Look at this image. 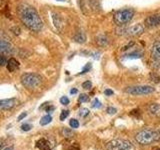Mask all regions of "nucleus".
Wrapping results in <instances>:
<instances>
[{"label": "nucleus", "instance_id": "nucleus-1", "mask_svg": "<svg viewBox=\"0 0 160 150\" xmlns=\"http://www.w3.org/2000/svg\"><path fill=\"white\" fill-rule=\"evenodd\" d=\"M18 14L22 23L30 30L38 32L42 29L43 22L34 7L25 3L20 4L18 6Z\"/></svg>", "mask_w": 160, "mask_h": 150}, {"label": "nucleus", "instance_id": "nucleus-2", "mask_svg": "<svg viewBox=\"0 0 160 150\" xmlns=\"http://www.w3.org/2000/svg\"><path fill=\"white\" fill-rule=\"evenodd\" d=\"M159 135L156 131L151 129H144L136 134V141L142 145H149L159 140Z\"/></svg>", "mask_w": 160, "mask_h": 150}, {"label": "nucleus", "instance_id": "nucleus-3", "mask_svg": "<svg viewBox=\"0 0 160 150\" xmlns=\"http://www.w3.org/2000/svg\"><path fill=\"white\" fill-rule=\"evenodd\" d=\"M20 79L22 85L27 89H36L42 83V77L37 73H25Z\"/></svg>", "mask_w": 160, "mask_h": 150}, {"label": "nucleus", "instance_id": "nucleus-4", "mask_svg": "<svg viewBox=\"0 0 160 150\" xmlns=\"http://www.w3.org/2000/svg\"><path fill=\"white\" fill-rule=\"evenodd\" d=\"M134 10L131 8L119 10L114 14V22L118 26H123V25L129 23L134 16Z\"/></svg>", "mask_w": 160, "mask_h": 150}, {"label": "nucleus", "instance_id": "nucleus-5", "mask_svg": "<svg viewBox=\"0 0 160 150\" xmlns=\"http://www.w3.org/2000/svg\"><path fill=\"white\" fill-rule=\"evenodd\" d=\"M106 149L107 150H135V147L128 140L115 139L106 144Z\"/></svg>", "mask_w": 160, "mask_h": 150}, {"label": "nucleus", "instance_id": "nucleus-6", "mask_svg": "<svg viewBox=\"0 0 160 150\" xmlns=\"http://www.w3.org/2000/svg\"><path fill=\"white\" fill-rule=\"evenodd\" d=\"M154 88L149 85H138V86L128 87L125 91L131 95H147L154 92Z\"/></svg>", "mask_w": 160, "mask_h": 150}, {"label": "nucleus", "instance_id": "nucleus-7", "mask_svg": "<svg viewBox=\"0 0 160 150\" xmlns=\"http://www.w3.org/2000/svg\"><path fill=\"white\" fill-rule=\"evenodd\" d=\"M151 59L154 68L160 69V41L154 42L151 47Z\"/></svg>", "mask_w": 160, "mask_h": 150}, {"label": "nucleus", "instance_id": "nucleus-8", "mask_svg": "<svg viewBox=\"0 0 160 150\" xmlns=\"http://www.w3.org/2000/svg\"><path fill=\"white\" fill-rule=\"evenodd\" d=\"M18 103V100L15 98L9 99H0V110H9L16 106Z\"/></svg>", "mask_w": 160, "mask_h": 150}, {"label": "nucleus", "instance_id": "nucleus-9", "mask_svg": "<svg viewBox=\"0 0 160 150\" xmlns=\"http://www.w3.org/2000/svg\"><path fill=\"white\" fill-rule=\"evenodd\" d=\"M146 27L152 28V27H157L160 26V14H154L148 16L144 21Z\"/></svg>", "mask_w": 160, "mask_h": 150}, {"label": "nucleus", "instance_id": "nucleus-10", "mask_svg": "<svg viewBox=\"0 0 160 150\" xmlns=\"http://www.w3.org/2000/svg\"><path fill=\"white\" fill-rule=\"evenodd\" d=\"M143 31H144V26L142 24H135L131 27L126 28L125 34L129 35V36H138V35L142 34Z\"/></svg>", "mask_w": 160, "mask_h": 150}, {"label": "nucleus", "instance_id": "nucleus-11", "mask_svg": "<svg viewBox=\"0 0 160 150\" xmlns=\"http://www.w3.org/2000/svg\"><path fill=\"white\" fill-rule=\"evenodd\" d=\"M36 146L39 150H51V145L47 139H40L37 141Z\"/></svg>", "mask_w": 160, "mask_h": 150}, {"label": "nucleus", "instance_id": "nucleus-12", "mask_svg": "<svg viewBox=\"0 0 160 150\" xmlns=\"http://www.w3.org/2000/svg\"><path fill=\"white\" fill-rule=\"evenodd\" d=\"M19 68V62L17 61L16 59L11 58L8 60V63H7V69L9 72H14L15 70Z\"/></svg>", "mask_w": 160, "mask_h": 150}, {"label": "nucleus", "instance_id": "nucleus-13", "mask_svg": "<svg viewBox=\"0 0 160 150\" xmlns=\"http://www.w3.org/2000/svg\"><path fill=\"white\" fill-rule=\"evenodd\" d=\"M148 109H149V112L151 113L152 115L160 118V104L153 103V104L150 105Z\"/></svg>", "mask_w": 160, "mask_h": 150}, {"label": "nucleus", "instance_id": "nucleus-14", "mask_svg": "<svg viewBox=\"0 0 160 150\" xmlns=\"http://www.w3.org/2000/svg\"><path fill=\"white\" fill-rule=\"evenodd\" d=\"M74 40L76 41L77 43H84L86 41V36H85L84 32L82 31H78L74 36Z\"/></svg>", "mask_w": 160, "mask_h": 150}, {"label": "nucleus", "instance_id": "nucleus-15", "mask_svg": "<svg viewBox=\"0 0 160 150\" xmlns=\"http://www.w3.org/2000/svg\"><path fill=\"white\" fill-rule=\"evenodd\" d=\"M96 42L99 46L104 47L108 44V39L105 35H99V36H97V38H96Z\"/></svg>", "mask_w": 160, "mask_h": 150}, {"label": "nucleus", "instance_id": "nucleus-16", "mask_svg": "<svg viewBox=\"0 0 160 150\" xmlns=\"http://www.w3.org/2000/svg\"><path fill=\"white\" fill-rule=\"evenodd\" d=\"M10 49H11V45L6 41L0 40V52H7L10 51Z\"/></svg>", "mask_w": 160, "mask_h": 150}, {"label": "nucleus", "instance_id": "nucleus-17", "mask_svg": "<svg viewBox=\"0 0 160 150\" xmlns=\"http://www.w3.org/2000/svg\"><path fill=\"white\" fill-rule=\"evenodd\" d=\"M143 56V53L142 52H139V51H135V52H131L127 55H125L124 58H128V59H137V58H141Z\"/></svg>", "mask_w": 160, "mask_h": 150}, {"label": "nucleus", "instance_id": "nucleus-18", "mask_svg": "<svg viewBox=\"0 0 160 150\" xmlns=\"http://www.w3.org/2000/svg\"><path fill=\"white\" fill-rule=\"evenodd\" d=\"M51 121H52V117L50 116V115H45V116H43L41 120H40V124H41L42 126H44V125H47Z\"/></svg>", "mask_w": 160, "mask_h": 150}, {"label": "nucleus", "instance_id": "nucleus-19", "mask_svg": "<svg viewBox=\"0 0 160 150\" xmlns=\"http://www.w3.org/2000/svg\"><path fill=\"white\" fill-rule=\"evenodd\" d=\"M150 80L154 83H159L160 82V77L156 72H151L150 73Z\"/></svg>", "mask_w": 160, "mask_h": 150}, {"label": "nucleus", "instance_id": "nucleus-20", "mask_svg": "<svg viewBox=\"0 0 160 150\" xmlns=\"http://www.w3.org/2000/svg\"><path fill=\"white\" fill-rule=\"evenodd\" d=\"M8 9L6 0H0V13H4Z\"/></svg>", "mask_w": 160, "mask_h": 150}, {"label": "nucleus", "instance_id": "nucleus-21", "mask_svg": "<svg viewBox=\"0 0 160 150\" xmlns=\"http://www.w3.org/2000/svg\"><path fill=\"white\" fill-rule=\"evenodd\" d=\"M53 21H54L55 26H56L58 29H61V28H60V26L62 25V22H61V20L59 19L58 15H56V14H54V15H53Z\"/></svg>", "mask_w": 160, "mask_h": 150}, {"label": "nucleus", "instance_id": "nucleus-22", "mask_svg": "<svg viewBox=\"0 0 160 150\" xmlns=\"http://www.w3.org/2000/svg\"><path fill=\"white\" fill-rule=\"evenodd\" d=\"M69 124H70V126H71V128H78L79 127V122L76 119H71Z\"/></svg>", "mask_w": 160, "mask_h": 150}, {"label": "nucleus", "instance_id": "nucleus-23", "mask_svg": "<svg viewBox=\"0 0 160 150\" xmlns=\"http://www.w3.org/2000/svg\"><path fill=\"white\" fill-rule=\"evenodd\" d=\"M69 115V111L68 110H63V111L61 112V114H60V120L61 121H63V120H65Z\"/></svg>", "mask_w": 160, "mask_h": 150}, {"label": "nucleus", "instance_id": "nucleus-24", "mask_svg": "<svg viewBox=\"0 0 160 150\" xmlns=\"http://www.w3.org/2000/svg\"><path fill=\"white\" fill-rule=\"evenodd\" d=\"M91 67H92V65H91V63H87L86 65L84 66V68L82 69V71L80 72V74H84V73H86V72H88L90 69H91Z\"/></svg>", "mask_w": 160, "mask_h": 150}, {"label": "nucleus", "instance_id": "nucleus-25", "mask_svg": "<svg viewBox=\"0 0 160 150\" xmlns=\"http://www.w3.org/2000/svg\"><path fill=\"white\" fill-rule=\"evenodd\" d=\"M80 116H82V117H86L89 115V110L87 108H82L81 110H80Z\"/></svg>", "mask_w": 160, "mask_h": 150}, {"label": "nucleus", "instance_id": "nucleus-26", "mask_svg": "<svg viewBox=\"0 0 160 150\" xmlns=\"http://www.w3.org/2000/svg\"><path fill=\"white\" fill-rule=\"evenodd\" d=\"M92 107L93 108H100L101 107V102H100L98 99H94L93 102H92Z\"/></svg>", "mask_w": 160, "mask_h": 150}, {"label": "nucleus", "instance_id": "nucleus-27", "mask_svg": "<svg viewBox=\"0 0 160 150\" xmlns=\"http://www.w3.org/2000/svg\"><path fill=\"white\" fill-rule=\"evenodd\" d=\"M60 103L63 104V105H67V104H69V99H68V97H66V96H62L61 98H60Z\"/></svg>", "mask_w": 160, "mask_h": 150}, {"label": "nucleus", "instance_id": "nucleus-28", "mask_svg": "<svg viewBox=\"0 0 160 150\" xmlns=\"http://www.w3.org/2000/svg\"><path fill=\"white\" fill-rule=\"evenodd\" d=\"M78 100H79V102H86L87 100H88V96H87L86 94H81L79 96V99Z\"/></svg>", "mask_w": 160, "mask_h": 150}, {"label": "nucleus", "instance_id": "nucleus-29", "mask_svg": "<svg viewBox=\"0 0 160 150\" xmlns=\"http://www.w3.org/2000/svg\"><path fill=\"white\" fill-rule=\"evenodd\" d=\"M32 128V126L30 124H28V123H25V124H23L22 126H21V129L23 130V131H29L30 129Z\"/></svg>", "mask_w": 160, "mask_h": 150}, {"label": "nucleus", "instance_id": "nucleus-30", "mask_svg": "<svg viewBox=\"0 0 160 150\" xmlns=\"http://www.w3.org/2000/svg\"><path fill=\"white\" fill-rule=\"evenodd\" d=\"M91 86H92V83L90 81H85V82L82 83V87L84 89H90V88H91Z\"/></svg>", "mask_w": 160, "mask_h": 150}, {"label": "nucleus", "instance_id": "nucleus-31", "mask_svg": "<svg viewBox=\"0 0 160 150\" xmlns=\"http://www.w3.org/2000/svg\"><path fill=\"white\" fill-rule=\"evenodd\" d=\"M7 63V60L3 55H0V66H4L5 64Z\"/></svg>", "mask_w": 160, "mask_h": 150}, {"label": "nucleus", "instance_id": "nucleus-32", "mask_svg": "<svg viewBox=\"0 0 160 150\" xmlns=\"http://www.w3.org/2000/svg\"><path fill=\"white\" fill-rule=\"evenodd\" d=\"M116 111H117V110L115 109L114 107H108L107 108V112L109 114H115V113H116Z\"/></svg>", "mask_w": 160, "mask_h": 150}, {"label": "nucleus", "instance_id": "nucleus-33", "mask_svg": "<svg viewBox=\"0 0 160 150\" xmlns=\"http://www.w3.org/2000/svg\"><path fill=\"white\" fill-rule=\"evenodd\" d=\"M133 45H134V42H129L127 45H125V46L122 48V50H123V51H125V50H127V49H129L130 47H132Z\"/></svg>", "mask_w": 160, "mask_h": 150}, {"label": "nucleus", "instance_id": "nucleus-34", "mask_svg": "<svg viewBox=\"0 0 160 150\" xmlns=\"http://www.w3.org/2000/svg\"><path fill=\"white\" fill-rule=\"evenodd\" d=\"M104 93H105V95H106V96H111V95H113L114 92L112 91L111 89H106V90L104 91Z\"/></svg>", "mask_w": 160, "mask_h": 150}, {"label": "nucleus", "instance_id": "nucleus-35", "mask_svg": "<svg viewBox=\"0 0 160 150\" xmlns=\"http://www.w3.org/2000/svg\"><path fill=\"white\" fill-rule=\"evenodd\" d=\"M26 116H27V113H26V112L21 113V114H20L19 116H18V121H21V120H22L23 118H25Z\"/></svg>", "mask_w": 160, "mask_h": 150}, {"label": "nucleus", "instance_id": "nucleus-36", "mask_svg": "<svg viewBox=\"0 0 160 150\" xmlns=\"http://www.w3.org/2000/svg\"><path fill=\"white\" fill-rule=\"evenodd\" d=\"M53 110H54V107L53 106H49V105H48V107L46 108L47 112H51V111H53Z\"/></svg>", "mask_w": 160, "mask_h": 150}, {"label": "nucleus", "instance_id": "nucleus-37", "mask_svg": "<svg viewBox=\"0 0 160 150\" xmlns=\"http://www.w3.org/2000/svg\"><path fill=\"white\" fill-rule=\"evenodd\" d=\"M70 93H71V94H76L77 93V89H75V88L71 89V90H70Z\"/></svg>", "mask_w": 160, "mask_h": 150}, {"label": "nucleus", "instance_id": "nucleus-38", "mask_svg": "<svg viewBox=\"0 0 160 150\" xmlns=\"http://www.w3.org/2000/svg\"><path fill=\"white\" fill-rule=\"evenodd\" d=\"M93 58L94 59H98L99 58V53H93Z\"/></svg>", "mask_w": 160, "mask_h": 150}, {"label": "nucleus", "instance_id": "nucleus-39", "mask_svg": "<svg viewBox=\"0 0 160 150\" xmlns=\"http://www.w3.org/2000/svg\"><path fill=\"white\" fill-rule=\"evenodd\" d=\"M3 150H13V147H8V148H5Z\"/></svg>", "mask_w": 160, "mask_h": 150}, {"label": "nucleus", "instance_id": "nucleus-40", "mask_svg": "<svg viewBox=\"0 0 160 150\" xmlns=\"http://www.w3.org/2000/svg\"><path fill=\"white\" fill-rule=\"evenodd\" d=\"M153 150H160V148H155V149H153Z\"/></svg>", "mask_w": 160, "mask_h": 150}, {"label": "nucleus", "instance_id": "nucleus-41", "mask_svg": "<svg viewBox=\"0 0 160 150\" xmlns=\"http://www.w3.org/2000/svg\"><path fill=\"white\" fill-rule=\"evenodd\" d=\"M159 134H160V127H159Z\"/></svg>", "mask_w": 160, "mask_h": 150}, {"label": "nucleus", "instance_id": "nucleus-42", "mask_svg": "<svg viewBox=\"0 0 160 150\" xmlns=\"http://www.w3.org/2000/svg\"><path fill=\"white\" fill-rule=\"evenodd\" d=\"M59 1H62V0H59Z\"/></svg>", "mask_w": 160, "mask_h": 150}]
</instances>
